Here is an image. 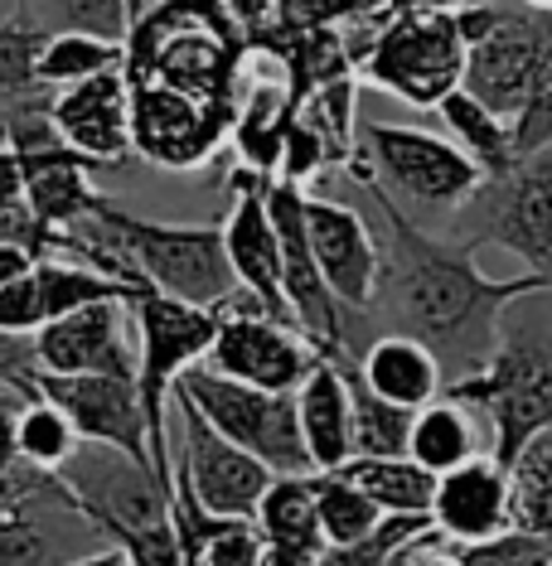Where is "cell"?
<instances>
[{
  "instance_id": "cell-15",
  "label": "cell",
  "mask_w": 552,
  "mask_h": 566,
  "mask_svg": "<svg viewBox=\"0 0 552 566\" xmlns=\"http://www.w3.org/2000/svg\"><path fill=\"white\" fill-rule=\"evenodd\" d=\"M132 83V150L160 170H195L209 165L213 150L228 140L233 117L218 107H204L199 97L179 93L156 78H126Z\"/></svg>"
},
{
  "instance_id": "cell-14",
  "label": "cell",
  "mask_w": 552,
  "mask_h": 566,
  "mask_svg": "<svg viewBox=\"0 0 552 566\" xmlns=\"http://www.w3.org/2000/svg\"><path fill=\"white\" fill-rule=\"evenodd\" d=\"M15 392L49 397L79 427L83 441H102L150 460V421L146 407H140L136 378H117V373H44L34 364L15 378Z\"/></svg>"
},
{
  "instance_id": "cell-20",
  "label": "cell",
  "mask_w": 552,
  "mask_h": 566,
  "mask_svg": "<svg viewBox=\"0 0 552 566\" xmlns=\"http://www.w3.org/2000/svg\"><path fill=\"white\" fill-rule=\"evenodd\" d=\"M49 117H54L59 136L73 150H83L97 165H117L126 156H136L132 150V83H126L122 63L107 73H93L83 83L54 87Z\"/></svg>"
},
{
  "instance_id": "cell-3",
  "label": "cell",
  "mask_w": 552,
  "mask_h": 566,
  "mask_svg": "<svg viewBox=\"0 0 552 566\" xmlns=\"http://www.w3.org/2000/svg\"><path fill=\"white\" fill-rule=\"evenodd\" d=\"M63 504L83 513L93 527L117 543L132 566H179V537L170 518V484L132 450L79 441L54 470Z\"/></svg>"
},
{
  "instance_id": "cell-18",
  "label": "cell",
  "mask_w": 552,
  "mask_h": 566,
  "mask_svg": "<svg viewBox=\"0 0 552 566\" xmlns=\"http://www.w3.org/2000/svg\"><path fill=\"white\" fill-rule=\"evenodd\" d=\"M305 233H311L320 276L335 291V301L344 311H374L383 286V248L374 223L340 199L305 195Z\"/></svg>"
},
{
  "instance_id": "cell-24",
  "label": "cell",
  "mask_w": 552,
  "mask_h": 566,
  "mask_svg": "<svg viewBox=\"0 0 552 566\" xmlns=\"http://www.w3.org/2000/svg\"><path fill=\"white\" fill-rule=\"evenodd\" d=\"M485 450H490V427H485L480 411H475L470 402H460V397L441 392V397H431L427 407L413 411L407 455H413L421 470L446 474V470L466 465V460H475V455H485Z\"/></svg>"
},
{
  "instance_id": "cell-36",
  "label": "cell",
  "mask_w": 552,
  "mask_h": 566,
  "mask_svg": "<svg viewBox=\"0 0 552 566\" xmlns=\"http://www.w3.org/2000/svg\"><path fill=\"white\" fill-rule=\"evenodd\" d=\"M330 165H340V160H335V150L325 146V136H320L311 122L291 117L287 136H281L277 179H291V185H301V189H305V185H311V179H320V175H325Z\"/></svg>"
},
{
  "instance_id": "cell-23",
  "label": "cell",
  "mask_w": 552,
  "mask_h": 566,
  "mask_svg": "<svg viewBox=\"0 0 552 566\" xmlns=\"http://www.w3.org/2000/svg\"><path fill=\"white\" fill-rule=\"evenodd\" d=\"M354 373L364 378V388H374L378 397H388V402L407 407V411L427 407L431 397L446 392L441 358H436L421 339H413V334H397V329L378 334V339L358 354Z\"/></svg>"
},
{
  "instance_id": "cell-26",
  "label": "cell",
  "mask_w": 552,
  "mask_h": 566,
  "mask_svg": "<svg viewBox=\"0 0 552 566\" xmlns=\"http://www.w3.org/2000/svg\"><path fill=\"white\" fill-rule=\"evenodd\" d=\"M257 527L267 533V543L281 552H296V557H320L325 537L315 523V480L311 474H272L262 504H257Z\"/></svg>"
},
{
  "instance_id": "cell-29",
  "label": "cell",
  "mask_w": 552,
  "mask_h": 566,
  "mask_svg": "<svg viewBox=\"0 0 552 566\" xmlns=\"http://www.w3.org/2000/svg\"><path fill=\"white\" fill-rule=\"evenodd\" d=\"M315 480V523H320V537H325V547H344V543H358V537H368L374 527L388 518L374 499L358 489L350 474L340 470H311Z\"/></svg>"
},
{
  "instance_id": "cell-17",
  "label": "cell",
  "mask_w": 552,
  "mask_h": 566,
  "mask_svg": "<svg viewBox=\"0 0 552 566\" xmlns=\"http://www.w3.org/2000/svg\"><path fill=\"white\" fill-rule=\"evenodd\" d=\"M267 185H272V175L248 170V165H238L228 175V199L233 203H228V218H223V252L238 286L252 291L277 319L296 325V315L287 305V286H281V242H277L272 213H267Z\"/></svg>"
},
{
  "instance_id": "cell-40",
  "label": "cell",
  "mask_w": 552,
  "mask_h": 566,
  "mask_svg": "<svg viewBox=\"0 0 552 566\" xmlns=\"http://www.w3.org/2000/svg\"><path fill=\"white\" fill-rule=\"evenodd\" d=\"M24 368H34V334H0V388H15Z\"/></svg>"
},
{
  "instance_id": "cell-46",
  "label": "cell",
  "mask_w": 552,
  "mask_h": 566,
  "mask_svg": "<svg viewBox=\"0 0 552 566\" xmlns=\"http://www.w3.org/2000/svg\"><path fill=\"white\" fill-rule=\"evenodd\" d=\"M0 10H6V0H0Z\"/></svg>"
},
{
  "instance_id": "cell-19",
  "label": "cell",
  "mask_w": 552,
  "mask_h": 566,
  "mask_svg": "<svg viewBox=\"0 0 552 566\" xmlns=\"http://www.w3.org/2000/svg\"><path fill=\"white\" fill-rule=\"evenodd\" d=\"M126 301H87L34 329V364L44 373H117L136 378V339Z\"/></svg>"
},
{
  "instance_id": "cell-9",
  "label": "cell",
  "mask_w": 552,
  "mask_h": 566,
  "mask_svg": "<svg viewBox=\"0 0 552 566\" xmlns=\"http://www.w3.org/2000/svg\"><path fill=\"white\" fill-rule=\"evenodd\" d=\"M93 213L107 223V233L122 242V252L132 256L150 291L175 295L189 305H218L228 291L238 286L233 266L223 252V228H199V223H156L132 209H122L117 199L97 195Z\"/></svg>"
},
{
  "instance_id": "cell-31",
  "label": "cell",
  "mask_w": 552,
  "mask_h": 566,
  "mask_svg": "<svg viewBox=\"0 0 552 566\" xmlns=\"http://www.w3.org/2000/svg\"><path fill=\"white\" fill-rule=\"evenodd\" d=\"M15 441H20V460L44 474H54L63 460L79 450V427H73L49 397H24L20 392V417H15Z\"/></svg>"
},
{
  "instance_id": "cell-28",
  "label": "cell",
  "mask_w": 552,
  "mask_h": 566,
  "mask_svg": "<svg viewBox=\"0 0 552 566\" xmlns=\"http://www.w3.org/2000/svg\"><path fill=\"white\" fill-rule=\"evenodd\" d=\"M340 474H350L383 513H421L427 518L431 509L436 474L421 470L413 455H350Z\"/></svg>"
},
{
  "instance_id": "cell-5",
  "label": "cell",
  "mask_w": 552,
  "mask_h": 566,
  "mask_svg": "<svg viewBox=\"0 0 552 566\" xmlns=\"http://www.w3.org/2000/svg\"><path fill=\"white\" fill-rule=\"evenodd\" d=\"M344 175L374 179L403 213H456L475 189L485 170L475 165L451 136L421 132V126H397V122H364L358 140L344 160Z\"/></svg>"
},
{
  "instance_id": "cell-2",
  "label": "cell",
  "mask_w": 552,
  "mask_h": 566,
  "mask_svg": "<svg viewBox=\"0 0 552 566\" xmlns=\"http://www.w3.org/2000/svg\"><path fill=\"white\" fill-rule=\"evenodd\" d=\"M248 34L223 0H156L122 44L126 78H156L233 117L238 63Z\"/></svg>"
},
{
  "instance_id": "cell-30",
  "label": "cell",
  "mask_w": 552,
  "mask_h": 566,
  "mask_svg": "<svg viewBox=\"0 0 552 566\" xmlns=\"http://www.w3.org/2000/svg\"><path fill=\"white\" fill-rule=\"evenodd\" d=\"M513 480V527L552 543V427L533 431L509 460Z\"/></svg>"
},
{
  "instance_id": "cell-7",
  "label": "cell",
  "mask_w": 552,
  "mask_h": 566,
  "mask_svg": "<svg viewBox=\"0 0 552 566\" xmlns=\"http://www.w3.org/2000/svg\"><path fill=\"white\" fill-rule=\"evenodd\" d=\"M126 311L136 325V392L150 421V470L170 484V392L179 373L209 358L218 311L213 305H189L160 291L126 295Z\"/></svg>"
},
{
  "instance_id": "cell-22",
  "label": "cell",
  "mask_w": 552,
  "mask_h": 566,
  "mask_svg": "<svg viewBox=\"0 0 552 566\" xmlns=\"http://www.w3.org/2000/svg\"><path fill=\"white\" fill-rule=\"evenodd\" d=\"M344 354H320L315 368L296 388V421L301 441L311 455V470H340L354 455V411H350V378H344Z\"/></svg>"
},
{
  "instance_id": "cell-6",
  "label": "cell",
  "mask_w": 552,
  "mask_h": 566,
  "mask_svg": "<svg viewBox=\"0 0 552 566\" xmlns=\"http://www.w3.org/2000/svg\"><path fill=\"white\" fill-rule=\"evenodd\" d=\"M456 24L466 40L460 87L513 122L552 49V10H538L529 0H466L456 6Z\"/></svg>"
},
{
  "instance_id": "cell-10",
  "label": "cell",
  "mask_w": 552,
  "mask_h": 566,
  "mask_svg": "<svg viewBox=\"0 0 552 566\" xmlns=\"http://www.w3.org/2000/svg\"><path fill=\"white\" fill-rule=\"evenodd\" d=\"M456 242H494L533 276L552 281V146L523 156L504 175H485L480 189L451 213Z\"/></svg>"
},
{
  "instance_id": "cell-27",
  "label": "cell",
  "mask_w": 552,
  "mask_h": 566,
  "mask_svg": "<svg viewBox=\"0 0 552 566\" xmlns=\"http://www.w3.org/2000/svg\"><path fill=\"white\" fill-rule=\"evenodd\" d=\"M49 30H40L20 10H0V117L30 107V102L54 97V87L40 78V54H44Z\"/></svg>"
},
{
  "instance_id": "cell-37",
  "label": "cell",
  "mask_w": 552,
  "mask_h": 566,
  "mask_svg": "<svg viewBox=\"0 0 552 566\" xmlns=\"http://www.w3.org/2000/svg\"><path fill=\"white\" fill-rule=\"evenodd\" d=\"M456 547H460V566H552V543L538 533H523V527Z\"/></svg>"
},
{
  "instance_id": "cell-45",
  "label": "cell",
  "mask_w": 552,
  "mask_h": 566,
  "mask_svg": "<svg viewBox=\"0 0 552 566\" xmlns=\"http://www.w3.org/2000/svg\"><path fill=\"white\" fill-rule=\"evenodd\" d=\"M529 6H538V10H552V0H529Z\"/></svg>"
},
{
  "instance_id": "cell-35",
  "label": "cell",
  "mask_w": 552,
  "mask_h": 566,
  "mask_svg": "<svg viewBox=\"0 0 552 566\" xmlns=\"http://www.w3.org/2000/svg\"><path fill=\"white\" fill-rule=\"evenodd\" d=\"M431 518L421 513H388L374 533L358 537V543H344V547H320V557L311 566H393L397 547L407 543L413 533H421Z\"/></svg>"
},
{
  "instance_id": "cell-25",
  "label": "cell",
  "mask_w": 552,
  "mask_h": 566,
  "mask_svg": "<svg viewBox=\"0 0 552 566\" xmlns=\"http://www.w3.org/2000/svg\"><path fill=\"white\" fill-rule=\"evenodd\" d=\"M436 112H441L446 132H451V140L466 156L480 165L485 175H504L509 165H519V146H513V122L499 117L494 107H485L475 93H466V87H456V93H446L441 102H436Z\"/></svg>"
},
{
  "instance_id": "cell-8",
  "label": "cell",
  "mask_w": 552,
  "mask_h": 566,
  "mask_svg": "<svg viewBox=\"0 0 552 566\" xmlns=\"http://www.w3.org/2000/svg\"><path fill=\"white\" fill-rule=\"evenodd\" d=\"M446 392L480 411L490 427V455L509 465L533 431L552 427V334L509 329L504 319L490 364L446 382Z\"/></svg>"
},
{
  "instance_id": "cell-43",
  "label": "cell",
  "mask_w": 552,
  "mask_h": 566,
  "mask_svg": "<svg viewBox=\"0 0 552 566\" xmlns=\"http://www.w3.org/2000/svg\"><path fill=\"white\" fill-rule=\"evenodd\" d=\"M63 566H132V557L112 543L107 552H93V557H79V562H63Z\"/></svg>"
},
{
  "instance_id": "cell-44",
  "label": "cell",
  "mask_w": 552,
  "mask_h": 566,
  "mask_svg": "<svg viewBox=\"0 0 552 566\" xmlns=\"http://www.w3.org/2000/svg\"><path fill=\"white\" fill-rule=\"evenodd\" d=\"M126 6H132V20H136V15H146V10L156 6V0H126Z\"/></svg>"
},
{
  "instance_id": "cell-34",
  "label": "cell",
  "mask_w": 552,
  "mask_h": 566,
  "mask_svg": "<svg viewBox=\"0 0 552 566\" xmlns=\"http://www.w3.org/2000/svg\"><path fill=\"white\" fill-rule=\"evenodd\" d=\"M15 10L49 34L83 30V34H102V40L126 44V30H132V6L126 0H20Z\"/></svg>"
},
{
  "instance_id": "cell-11",
  "label": "cell",
  "mask_w": 552,
  "mask_h": 566,
  "mask_svg": "<svg viewBox=\"0 0 552 566\" xmlns=\"http://www.w3.org/2000/svg\"><path fill=\"white\" fill-rule=\"evenodd\" d=\"M175 388L209 417L213 431H223L233 446L257 455L272 474H311V455H305L296 421V392L252 388L209 364L185 368Z\"/></svg>"
},
{
  "instance_id": "cell-4",
  "label": "cell",
  "mask_w": 552,
  "mask_h": 566,
  "mask_svg": "<svg viewBox=\"0 0 552 566\" xmlns=\"http://www.w3.org/2000/svg\"><path fill=\"white\" fill-rule=\"evenodd\" d=\"M364 83L393 93L407 107H436L466 78V40L456 10L413 6L378 20L374 30H340Z\"/></svg>"
},
{
  "instance_id": "cell-33",
  "label": "cell",
  "mask_w": 552,
  "mask_h": 566,
  "mask_svg": "<svg viewBox=\"0 0 552 566\" xmlns=\"http://www.w3.org/2000/svg\"><path fill=\"white\" fill-rule=\"evenodd\" d=\"M117 63H122L117 40H102V34H83V30H54L40 54V78L49 87H69L93 78V73L117 69Z\"/></svg>"
},
{
  "instance_id": "cell-1",
  "label": "cell",
  "mask_w": 552,
  "mask_h": 566,
  "mask_svg": "<svg viewBox=\"0 0 552 566\" xmlns=\"http://www.w3.org/2000/svg\"><path fill=\"white\" fill-rule=\"evenodd\" d=\"M368 209H374V233L383 248V286L374 311L388 315L397 334H413L441 358L446 382L485 368L499 349L504 319L519 301L548 295V276H485L475 266L470 242H446L427 233L413 213H403L383 195L374 179H358Z\"/></svg>"
},
{
  "instance_id": "cell-42",
  "label": "cell",
  "mask_w": 552,
  "mask_h": 566,
  "mask_svg": "<svg viewBox=\"0 0 552 566\" xmlns=\"http://www.w3.org/2000/svg\"><path fill=\"white\" fill-rule=\"evenodd\" d=\"M24 199V185H20V160L15 150L0 140V209H10V203Z\"/></svg>"
},
{
  "instance_id": "cell-32",
  "label": "cell",
  "mask_w": 552,
  "mask_h": 566,
  "mask_svg": "<svg viewBox=\"0 0 552 566\" xmlns=\"http://www.w3.org/2000/svg\"><path fill=\"white\" fill-rule=\"evenodd\" d=\"M350 378V411H354V455H407V431H413V411L364 388L358 373Z\"/></svg>"
},
{
  "instance_id": "cell-38",
  "label": "cell",
  "mask_w": 552,
  "mask_h": 566,
  "mask_svg": "<svg viewBox=\"0 0 552 566\" xmlns=\"http://www.w3.org/2000/svg\"><path fill=\"white\" fill-rule=\"evenodd\" d=\"M0 566H59L54 537L30 518V509H0Z\"/></svg>"
},
{
  "instance_id": "cell-16",
  "label": "cell",
  "mask_w": 552,
  "mask_h": 566,
  "mask_svg": "<svg viewBox=\"0 0 552 566\" xmlns=\"http://www.w3.org/2000/svg\"><path fill=\"white\" fill-rule=\"evenodd\" d=\"M267 213L277 223L281 242V286H287V305L296 315V329L315 344L320 354H344V305L335 301V291L325 286L305 233V189L291 179H272L267 185Z\"/></svg>"
},
{
  "instance_id": "cell-13",
  "label": "cell",
  "mask_w": 552,
  "mask_h": 566,
  "mask_svg": "<svg viewBox=\"0 0 552 566\" xmlns=\"http://www.w3.org/2000/svg\"><path fill=\"white\" fill-rule=\"evenodd\" d=\"M170 465L175 480L223 518H252L267 484H272V470L242 446H233L223 431H213L209 417L179 388L170 392Z\"/></svg>"
},
{
  "instance_id": "cell-12",
  "label": "cell",
  "mask_w": 552,
  "mask_h": 566,
  "mask_svg": "<svg viewBox=\"0 0 552 566\" xmlns=\"http://www.w3.org/2000/svg\"><path fill=\"white\" fill-rule=\"evenodd\" d=\"M213 311H218V334L209 358H204L209 368L267 392H296L305 373L315 368L320 358L315 344L291 319H277L252 291L233 286Z\"/></svg>"
},
{
  "instance_id": "cell-39",
  "label": "cell",
  "mask_w": 552,
  "mask_h": 566,
  "mask_svg": "<svg viewBox=\"0 0 552 566\" xmlns=\"http://www.w3.org/2000/svg\"><path fill=\"white\" fill-rule=\"evenodd\" d=\"M513 146H519V156H533V150L552 146V49L543 59V73H538L529 102H523V112L513 117Z\"/></svg>"
},
{
  "instance_id": "cell-21",
  "label": "cell",
  "mask_w": 552,
  "mask_h": 566,
  "mask_svg": "<svg viewBox=\"0 0 552 566\" xmlns=\"http://www.w3.org/2000/svg\"><path fill=\"white\" fill-rule=\"evenodd\" d=\"M431 527L451 543H485L513 527V480L509 465L485 450V455L466 460V465L436 474L431 489V509H427Z\"/></svg>"
},
{
  "instance_id": "cell-41",
  "label": "cell",
  "mask_w": 552,
  "mask_h": 566,
  "mask_svg": "<svg viewBox=\"0 0 552 566\" xmlns=\"http://www.w3.org/2000/svg\"><path fill=\"white\" fill-rule=\"evenodd\" d=\"M228 10H233V20L242 24V34H262V30H272L277 24V6L281 0H223Z\"/></svg>"
}]
</instances>
